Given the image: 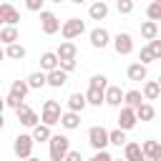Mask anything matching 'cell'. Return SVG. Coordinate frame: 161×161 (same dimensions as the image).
Returning <instances> with one entry per match:
<instances>
[{"label":"cell","mask_w":161,"mask_h":161,"mask_svg":"<svg viewBox=\"0 0 161 161\" xmlns=\"http://www.w3.org/2000/svg\"><path fill=\"white\" fill-rule=\"evenodd\" d=\"M0 25H3V20H0Z\"/></svg>","instance_id":"51"},{"label":"cell","mask_w":161,"mask_h":161,"mask_svg":"<svg viewBox=\"0 0 161 161\" xmlns=\"http://www.w3.org/2000/svg\"><path fill=\"white\" fill-rule=\"evenodd\" d=\"M50 133H53L50 126H45V123H40V121H38V123L33 126V131H30V136H33L35 143H45V141L50 138Z\"/></svg>","instance_id":"21"},{"label":"cell","mask_w":161,"mask_h":161,"mask_svg":"<svg viewBox=\"0 0 161 161\" xmlns=\"http://www.w3.org/2000/svg\"><path fill=\"white\" fill-rule=\"evenodd\" d=\"M136 123H138L136 111H133L131 106H121V113H118V128H121V131H131V128H136Z\"/></svg>","instance_id":"9"},{"label":"cell","mask_w":161,"mask_h":161,"mask_svg":"<svg viewBox=\"0 0 161 161\" xmlns=\"http://www.w3.org/2000/svg\"><path fill=\"white\" fill-rule=\"evenodd\" d=\"M83 96H86V103H88V106H101V103H103V91H101V88H91V86H88V91H86Z\"/></svg>","instance_id":"28"},{"label":"cell","mask_w":161,"mask_h":161,"mask_svg":"<svg viewBox=\"0 0 161 161\" xmlns=\"http://www.w3.org/2000/svg\"><path fill=\"white\" fill-rule=\"evenodd\" d=\"M141 161H148V158H141Z\"/></svg>","instance_id":"50"},{"label":"cell","mask_w":161,"mask_h":161,"mask_svg":"<svg viewBox=\"0 0 161 161\" xmlns=\"http://www.w3.org/2000/svg\"><path fill=\"white\" fill-rule=\"evenodd\" d=\"M25 53H28V50H25L20 43H10V45H5V58H10V60H23Z\"/></svg>","instance_id":"26"},{"label":"cell","mask_w":161,"mask_h":161,"mask_svg":"<svg viewBox=\"0 0 161 161\" xmlns=\"http://www.w3.org/2000/svg\"><path fill=\"white\" fill-rule=\"evenodd\" d=\"M33 146H35V141H33L30 133H18V136L13 138V153H15L18 158L33 156Z\"/></svg>","instance_id":"3"},{"label":"cell","mask_w":161,"mask_h":161,"mask_svg":"<svg viewBox=\"0 0 161 161\" xmlns=\"http://www.w3.org/2000/svg\"><path fill=\"white\" fill-rule=\"evenodd\" d=\"M158 93H161L158 80H146V83H143V91H141L143 101H156V98H158Z\"/></svg>","instance_id":"23"},{"label":"cell","mask_w":161,"mask_h":161,"mask_svg":"<svg viewBox=\"0 0 161 161\" xmlns=\"http://www.w3.org/2000/svg\"><path fill=\"white\" fill-rule=\"evenodd\" d=\"M116 10L121 15H131L133 13V0H116Z\"/></svg>","instance_id":"35"},{"label":"cell","mask_w":161,"mask_h":161,"mask_svg":"<svg viewBox=\"0 0 161 161\" xmlns=\"http://www.w3.org/2000/svg\"><path fill=\"white\" fill-rule=\"evenodd\" d=\"M88 143H91L93 151L106 148V146H108V128H103V126H91V128H88Z\"/></svg>","instance_id":"5"},{"label":"cell","mask_w":161,"mask_h":161,"mask_svg":"<svg viewBox=\"0 0 161 161\" xmlns=\"http://www.w3.org/2000/svg\"><path fill=\"white\" fill-rule=\"evenodd\" d=\"M53 68H58V55H55L53 50H45V53L40 55V70L48 73V70H53Z\"/></svg>","instance_id":"25"},{"label":"cell","mask_w":161,"mask_h":161,"mask_svg":"<svg viewBox=\"0 0 161 161\" xmlns=\"http://www.w3.org/2000/svg\"><path fill=\"white\" fill-rule=\"evenodd\" d=\"M5 111V98H0V113Z\"/></svg>","instance_id":"44"},{"label":"cell","mask_w":161,"mask_h":161,"mask_svg":"<svg viewBox=\"0 0 161 161\" xmlns=\"http://www.w3.org/2000/svg\"><path fill=\"white\" fill-rule=\"evenodd\" d=\"M141 101H143L141 91H136V88H131V91H123V106H131V108H136Z\"/></svg>","instance_id":"29"},{"label":"cell","mask_w":161,"mask_h":161,"mask_svg":"<svg viewBox=\"0 0 161 161\" xmlns=\"http://www.w3.org/2000/svg\"><path fill=\"white\" fill-rule=\"evenodd\" d=\"M148 48H151V53H153V58L158 60V58H161V40H158V38H153V40H148Z\"/></svg>","instance_id":"38"},{"label":"cell","mask_w":161,"mask_h":161,"mask_svg":"<svg viewBox=\"0 0 161 161\" xmlns=\"http://www.w3.org/2000/svg\"><path fill=\"white\" fill-rule=\"evenodd\" d=\"M133 111H136V118H138V121H153V116H156V108H153L148 101H141Z\"/></svg>","instance_id":"20"},{"label":"cell","mask_w":161,"mask_h":161,"mask_svg":"<svg viewBox=\"0 0 161 161\" xmlns=\"http://www.w3.org/2000/svg\"><path fill=\"white\" fill-rule=\"evenodd\" d=\"M88 161H113V156H111L106 148H101V151H96V153H93Z\"/></svg>","instance_id":"37"},{"label":"cell","mask_w":161,"mask_h":161,"mask_svg":"<svg viewBox=\"0 0 161 161\" xmlns=\"http://www.w3.org/2000/svg\"><path fill=\"white\" fill-rule=\"evenodd\" d=\"M55 55H58V60H73V58L78 55V48H75L73 40H63V43L58 45Z\"/></svg>","instance_id":"16"},{"label":"cell","mask_w":161,"mask_h":161,"mask_svg":"<svg viewBox=\"0 0 161 161\" xmlns=\"http://www.w3.org/2000/svg\"><path fill=\"white\" fill-rule=\"evenodd\" d=\"M43 3H45V0H25V8H28L30 13H40V10H43Z\"/></svg>","instance_id":"40"},{"label":"cell","mask_w":161,"mask_h":161,"mask_svg":"<svg viewBox=\"0 0 161 161\" xmlns=\"http://www.w3.org/2000/svg\"><path fill=\"white\" fill-rule=\"evenodd\" d=\"M70 151V138L63 136V133H50L48 138V153H50V161H63V156Z\"/></svg>","instance_id":"1"},{"label":"cell","mask_w":161,"mask_h":161,"mask_svg":"<svg viewBox=\"0 0 161 161\" xmlns=\"http://www.w3.org/2000/svg\"><path fill=\"white\" fill-rule=\"evenodd\" d=\"M65 131H75L78 126H80V113H75V111H65V113H60V121H58Z\"/></svg>","instance_id":"18"},{"label":"cell","mask_w":161,"mask_h":161,"mask_svg":"<svg viewBox=\"0 0 161 161\" xmlns=\"http://www.w3.org/2000/svg\"><path fill=\"white\" fill-rule=\"evenodd\" d=\"M83 33H86V23H83L80 18H68V20L60 23V35H63L65 40H73V38H78V35H83Z\"/></svg>","instance_id":"4"},{"label":"cell","mask_w":161,"mask_h":161,"mask_svg":"<svg viewBox=\"0 0 161 161\" xmlns=\"http://www.w3.org/2000/svg\"><path fill=\"white\" fill-rule=\"evenodd\" d=\"M141 38H146V40L158 38V23L156 20H143L141 23Z\"/></svg>","instance_id":"24"},{"label":"cell","mask_w":161,"mask_h":161,"mask_svg":"<svg viewBox=\"0 0 161 161\" xmlns=\"http://www.w3.org/2000/svg\"><path fill=\"white\" fill-rule=\"evenodd\" d=\"M63 161H83V156H80V151H68L63 156Z\"/></svg>","instance_id":"42"},{"label":"cell","mask_w":161,"mask_h":161,"mask_svg":"<svg viewBox=\"0 0 161 161\" xmlns=\"http://www.w3.org/2000/svg\"><path fill=\"white\" fill-rule=\"evenodd\" d=\"M143 153H141V143L136 141H126L123 143V161H141Z\"/></svg>","instance_id":"19"},{"label":"cell","mask_w":161,"mask_h":161,"mask_svg":"<svg viewBox=\"0 0 161 161\" xmlns=\"http://www.w3.org/2000/svg\"><path fill=\"white\" fill-rule=\"evenodd\" d=\"M91 88H101V91H106V86H108V78L103 75V73H96V75H91V83H88Z\"/></svg>","instance_id":"34"},{"label":"cell","mask_w":161,"mask_h":161,"mask_svg":"<svg viewBox=\"0 0 161 161\" xmlns=\"http://www.w3.org/2000/svg\"><path fill=\"white\" fill-rule=\"evenodd\" d=\"M88 40H91V45H93L96 50H103V48L111 43V33H108L106 28H93V30L88 33Z\"/></svg>","instance_id":"10"},{"label":"cell","mask_w":161,"mask_h":161,"mask_svg":"<svg viewBox=\"0 0 161 161\" xmlns=\"http://www.w3.org/2000/svg\"><path fill=\"white\" fill-rule=\"evenodd\" d=\"M128 138H126V131H121V128H113V131H108V143H113V146H123Z\"/></svg>","instance_id":"32"},{"label":"cell","mask_w":161,"mask_h":161,"mask_svg":"<svg viewBox=\"0 0 161 161\" xmlns=\"http://www.w3.org/2000/svg\"><path fill=\"white\" fill-rule=\"evenodd\" d=\"M126 75H128V80L138 83V80H146V78H148V68H146L143 63H131V65L126 68Z\"/></svg>","instance_id":"17"},{"label":"cell","mask_w":161,"mask_h":161,"mask_svg":"<svg viewBox=\"0 0 161 161\" xmlns=\"http://www.w3.org/2000/svg\"><path fill=\"white\" fill-rule=\"evenodd\" d=\"M25 83H28V88H43L45 86V73L43 70H35V73H30L25 78Z\"/></svg>","instance_id":"30"},{"label":"cell","mask_w":161,"mask_h":161,"mask_svg":"<svg viewBox=\"0 0 161 161\" xmlns=\"http://www.w3.org/2000/svg\"><path fill=\"white\" fill-rule=\"evenodd\" d=\"M0 20H3V25H18L20 23V13L10 3H0Z\"/></svg>","instance_id":"13"},{"label":"cell","mask_w":161,"mask_h":161,"mask_svg":"<svg viewBox=\"0 0 161 161\" xmlns=\"http://www.w3.org/2000/svg\"><path fill=\"white\" fill-rule=\"evenodd\" d=\"M103 103H108V106H113V108H121V106H123V91H121L118 86H106V91H103Z\"/></svg>","instance_id":"11"},{"label":"cell","mask_w":161,"mask_h":161,"mask_svg":"<svg viewBox=\"0 0 161 161\" xmlns=\"http://www.w3.org/2000/svg\"><path fill=\"white\" fill-rule=\"evenodd\" d=\"M50 3H63V0H50Z\"/></svg>","instance_id":"48"},{"label":"cell","mask_w":161,"mask_h":161,"mask_svg":"<svg viewBox=\"0 0 161 161\" xmlns=\"http://www.w3.org/2000/svg\"><path fill=\"white\" fill-rule=\"evenodd\" d=\"M20 33H18V25H3L0 28V43L3 45H10V43H18Z\"/></svg>","instance_id":"22"},{"label":"cell","mask_w":161,"mask_h":161,"mask_svg":"<svg viewBox=\"0 0 161 161\" xmlns=\"http://www.w3.org/2000/svg\"><path fill=\"white\" fill-rule=\"evenodd\" d=\"M141 153H143V158H148V161H161V143L158 141H143L141 143Z\"/></svg>","instance_id":"14"},{"label":"cell","mask_w":161,"mask_h":161,"mask_svg":"<svg viewBox=\"0 0 161 161\" xmlns=\"http://www.w3.org/2000/svg\"><path fill=\"white\" fill-rule=\"evenodd\" d=\"M86 106H88V103H86V96H83V93H70V96H68V111L80 113Z\"/></svg>","instance_id":"27"},{"label":"cell","mask_w":161,"mask_h":161,"mask_svg":"<svg viewBox=\"0 0 161 161\" xmlns=\"http://www.w3.org/2000/svg\"><path fill=\"white\" fill-rule=\"evenodd\" d=\"M58 68H60V70H65V73L75 70V58H73V60H58Z\"/></svg>","instance_id":"41"},{"label":"cell","mask_w":161,"mask_h":161,"mask_svg":"<svg viewBox=\"0 0 161 161\" xmlns=\"http://www.w3.org/2000/svg\"><path fill=\"white\" fill-rule=\"evenodd\" d=\"M20 103H23V98H18L15 93H8V96H5V106H10L13 111H15V108H18Z\"/></svg>","instance_id":"39"},{"label":"cell","mask_w":161,"mask_h":161,"mask_svg":"<svg viewBox=\"0 0 161 161\" xmlns=\"http://www.w3.org/2000/svg\"><path fill=\"white\" fill-rule=\"evenodd\" d=\"M88 18L91 20H106L108 18V3L106 0H93L88 8Z\"/></svg>","instance_id":"15"},{"label":"cell","mask_w":161,"mask_h":161,"mask_svg":"<svg viewBox=\"0 0 161 161\" xmlns=\"http://www.w3.org/2000/svg\"><path fill=\"white\" fill-rule=\"evenodd\" d=\"M70 3H75V5H80V3H86V0H70Z\"/></svg>","instance_id":"47"},{"label":"cell","mask_w":161,"mask_h":161,"mask_svg":"<svg viewBox=\"0 0 161 161\" xmlns=\"http://www.w3.org/2000/svg\"><path fill=\"white\" fill-rule=\"evenodd\" d=\"M60 103L58 101H53V98H48L45 103H43V108H40V123H45V126H55L58 121H60Z\"/></svg>","instance_id":"2"},{"label":"cell","mask_w":161,"mask_h":161,"mask_svg":"<svg viewBox=\"0 0 161 161\" xmlns=\"http://www.w3.org/2000/svg\"><path fill=\"white\" fill-rule=\"evenodd\" d=\"M113 161H121V158H113Z\"/></svg>","instance_id":"49"},{"label":"cell","mask_w":161,"mask_h":161,"mask_svg":"<svg viewBox=\"0 0 161 161\" xmlns=\"http://www.w3.org/2000/svg\"><path fill=\"white\" fill-rule=\"evenodd\" d=\"M15 116H18V121H20V126H25V128H33L40 118H38V113L28 106V103H20L18 108H15Z\"/></svg>","instance_id":"7"},{"label":"cell","mask_w":161,"mask_h":161,"mask_svg":"<svg viewBox=\"0 0 161 161\" xmlns=\"http://www.w3.org/2000/svg\"><path fill=\"white\" fill-rule=\"evenodd\" d=\"M146 18H148V20H161V0L148 3V8H146Z\"/></svg>","instance_id":"33"},{"label":"cell","mask_w":161,"mask_h":161,"mask_svg":"<svg viewBox=\"0 0 161 161\" xmlns=\"http://www.w3.org/2000/svg\"><path fill=\"white\" fill-rule=\"evenodd\" d=\"M28 91H30V88H28V83H25V80H13V83H10V93H15V96H18V98H23V101H25Z\"/></svg>","instance_id":"31"},{"label":"cell","mask_w":161,"mask_h":161,"mask_svg":"<svg viewBox=\"0 0 161 161\" xmlns=\"http://www.w3.org/2000/svg\"><path fill=\"white\" fill-rule=\"evenodd\" d=\"M25 161H40V158H35V156H28V158H25Z\"/></svg>","instance_id":"46"},{"label":"cell","mask_w":161,"mask_h":161,"mask_svg":"<svg viewBox=\"0 0 161 161\" xmlns=\"http://www.w3.org/2000/svg\"><path fill=\"white\" fill-rule=\"evenodd\" d=\"M151 60H156V58H153V53H151V48H148V45H143V48H141V53H138V63H143V65H148Z\"/></svg>","instance_id":"36"},{"label":"cell","mask_w":161,"mask_h":161,"mask_svg":"<svg viewBox=\"0 0 161 161\" xmlns=\"http://www.w3.org/2000/svg\"><path fill=\"white\" fill-rule=\"evenodd\" d=\"M3 60H5V50L0 48V63H3Z\"/></svg>","instance_id":"45"},{"label":"cell","mask_w":161,"mask_h":161,"mask_svg":"<svg viewBox=\"0 0 161 161\" xmlns=\"http://www.w3.org/2000/svg\"><path fill=\"white\" fill-rule=\"evenodd\" d=\"M65 83H68V73H65V70L53 68V70L45 73V86H50V88H63Z\"/></svg>","instance_id":"12"},{"label":"cell","mask_w":161,"mask_h":161,"mask_svg":"<svg viewBox=\"0 0 161 161\" xmlns=\"http://www.w3.org/2000/svg\"><path fill=\"white\" fill-rule=\"evenodd\" d=\"M40 30H43L45 35H55V33L60 30V20H58V15L50 13V10H40Z\"/></svg>","instance_id":"6"},{"label":"cell","mask_w":161,"mask_h":161,"mask_svg":"<svg viewBox=\"0 0 161 161\" xmlns=\"http://www.w3.org/2000/svg\"><path fill=\"white\" fill-rule=\"evenodd\" d=\"M111 43H113V48H116L118 55L133 53V38H131V33H116V38H113Z\"/></svg>","instance_id":"8"},{"label":"cell","mask_w":161,"mask_h":161,"mask_svg":"<svg viewBox=\"0 0 161 161\" xmlns=\"http://www.w3.org/2000/svg\"><path fill=\"white\" fill-rule=\"evenodd\" d=\"M5 128V118H3V113H0V131Z\"/></svg>","instance_id":"43"}]
</instances>
